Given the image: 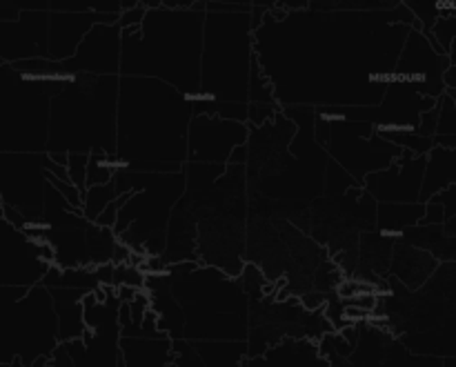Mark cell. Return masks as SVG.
Wrapping results in <instances>:
<instances>
[{
    "label": "cell",
    "instance_id": "obj_39",
    "mask_svg": "<svg viewBox=\"0 0 456 367\" xmlns=\"http://www.w3.org/2000/svg\"><path fill=\"white\" fill-rule=\"evenodd\" d=\"M444 367H456V356H448V359H444Z\"/></svg>",
    "mask_w": 456,
    "mask_h": 367
},
{
    "label": "cell",
    "instance_id": "obj_7",
    "mask_svg": "<svg viewBox=\"0 0 456 367\" xmlns=\"http://www.w3.org/2000/svg\"><path fill=\"white\" fill-rule=\"evenodd\" d=\"M120 76L71 74L49 98L47 154H101L116 160Z\"/></svg>",
    "mask_w": 456,
    "mask_h": 367
},
{
    "label": "cell",
    "instance_id": "obj_34",
    "mask_svg": "<svg viewBox=\"0 0 456 367\" xmlns=\"http://www.w3.org/2000/svg\"><path fill=\"white\" fill-rule=\"evenodd\" d=\"M279 9H285V12H297V9H305L310 4V0H276Z\"/></svg>",
    "mask_w": 456,
    "mask_h": 367
},
{
    "label": "cell",
    "instance_id": "obj_16",
    "mask_svg": "<svg viewBox=\"0 0 456 367\" xmlns=\"http://www.w3.org/2000/svg\"><path fill=\"white\" fill-rule=\"evenodd\" d=\"M426 172V156H417L403 150L387 167L368 174L363 190L377 203H419Z\"/></svg>",
    "mask_w": 456,
    "mask_h": 367
},
{
    "label": "cell",
    "instance_id": "obj_19",
    "mask_svg": "<svg viewBox=\"0 0 456 367\" xmlns=\"http://www.w3.org/2000/svg\"><path fill=\"white\" fill-rule=\"evenodd\" d=\"M439 267V261L426 249H419L405 241L396 239L387 276H395L408 290H419Z\"/></svg>",
    "mask_w": 456,
    "mask_h": 367
},
{
    "label": "cell",
    "instance_id": "obj_10",
    "mask_svg": "<svg viewBox=\"0 0 456 367\" xmlns=\"http://www.w3.org/2000/svg\"><path fill=\"white\" fill-rule=\"evenodd\" d=\"M120 298L105 285L83 298L85 334L62 343L74 367H120Z\"/></svg>",
    "mask_w": 456,
    "mask_h": 367
},
{
    "label": "cell",
    "instance_id": "obj_13",
    "mask_svg": "<svg viewBox=\"0 0 456 367\" xmlns=\"http://www.w3.org/2000/svg\"><path fill=\"white\" fill-rule=\"evenodd\" d=\"M120 367H172V338L156 328L151 307L142 316L129 314V306L120 301Z\"/></svg>",
    "mask_w": 456,
    "mask_h": 367
},
{
    "label": "cell",
    "instance_id": "obj_29",
    "mask_svg": "<svg viewBox=\"0 0 456 367\" xmlns=\"http://www.w3.org/2000/svg\"><path fill=\"white\" fill-rule=\"evenodd\" d=\"M401 3L408 4V9L414 13V18H417V22H419V27H421L423 34L430 36L436 18L441 16L439 0H401Z\"/></svg>",
    "mask_w": 456,
    "mask_h": 367
},
{
    "label": "cell",
    "instance_id": "obj_33",
    "mask_svg": "<svg viewBox=\"0 0 456 367\" xmlns=\"http://www.w3.org/2000/svg\"><path fill=\"white\" fill-rule=\"evenodd\" d=\"M439 223H445L444 205L435 203V200H428L426 214H423L421 218V225H439Z\"/></svg>",
    "mask_w": 456,
    "mask_h": 367
},
{
    "label": "cell",
    "instance_id": "obj_35",
    "mask_svg": "<svg viewBox=\"0 0 456 367\" xmlns=\"http://www.w3.org/2000/svg\"><path fill=\"white\" fill-rule=\"evenodd\" d=\"M325 355V359L330 361V365L332 367H350V363H347V356L338 355V352H332V350H321Z\"/></svg>",
    "mask_w": 456,
    "mask_h": 367
},
{
    "label": "cell",
    "instance_id": "obj_21",
    "mask_svg": "<svg viewBox=\"0 0 456 367\" xmlns=\"http://www.w3.org/2000/svg\"><path fill=\"white\" fill-rule=\"evenodd\" d=\"M401 241L414 245L419 249H426L439 263H456V236H450L444 230V223L439 225H412L399 234Z\"/></svg>",
    "mask_w": 456,
    "mask_h": 367
},
{
    "label": "cell",
    "instance_id": "obj_38",
    "mask_svg": "<svg viewBox=\"0 0 456 367\" xmlns=\"http://www.w3.org/2000/svg\"><path fill=\"white\" fill-rule=\"evenodd\" d=\"M138 3H142V4H145V7H159V4L163 3V0H138Z\"/></svg>",
    "mask_w": 456,
    "mask_h": 367
},
{
    "label": "cell",
    "instance_id": "obj_5",
    "mask_svg": "<svg viewBox=\"0 0 456 367\" xmlns=\"http://www.w3.org/2000/svg\"><path fill=\"white\" fill-rule=\"evenodd\" d=\"M249 12H205L200 89L187 96L194 114L248 123V87L254 61Z\"/></svg>",
    "mask_w": 456,
    "mask_h": 367
},
{
    "label": "cell",
    "instance_id": "obj_32",
    "mask_svg": "<svg viewBox=\"0 0 456 367\" xmlns=\"http://www.w3.org/2000/svg\"><path fill=\"white\" fill-rule=\"evenodd\" d=\"M430 200H435V203L444 205V209H445V221H448V218H452L454 214H456V185H450L448 190L439 192V194L432 196Z\"/></svg>",
    "mask_w": 456,
    "mask_h": 367
},
{
    "label": "cell",
    "instance_id": "obj_3",
    "mask_svg": "<svg viewBox=\"0 0 456 367\" xmlns=\"http://www.w3.org/2000/svg\"><path fill=\"white\" fill-rule=\"evenodd\" d=\"M194 116L190 98L150 76H120L116 165L136 172H181Z\"/></svg>",
    "mask_w": 456,
    "mask_h": 367
},
{
    "label": "cell",
    "instance_id": "obj_18",
    "mask_svg": "<svg viewBox=\"0 0 456 367\" xmlns=\"http://www.w3.org/2000/svg\"><path fill=\"white\" fill-rule=\"evenodd\" d=\"M240 367H332L312 338H283L256 356H245Z\"/></svg>",
    "mask_w": 456,
    "mask_h": 367
},
{
    "label": "cell",
    "instance_id": "obj_31",
    "mask_svg": "<svg viewBox=\"0 0 456 367\" xmlns=\"http://www.w3.org/2000/svg\"><path fill=\"white\" fill-rule=\"evenodd\" d=\"M145 12H147V7L142 3L134 4V7L123 9V12H120V16H118V27H120V29H127V27L141 25Z\"/></svg>",
    "mask_w": 456,
    "mask_h": 367
},
{
    "label": "cell",
    "instance_id": "obj_22",
    "mask_svg": "<svg viewBox=\"0 0 456 367\" xmlns=\"http://www.w3.org/2000/svg\"><path fill=\"white\" fill-rule=\"evenodd\" d=\"M426 214V203H377V230L399 236L408 227L419 225Z\"/></svg>",
    "mask_w": 456,
    "mask_h": 367
},
{
    "label": "cell",
    "instance_id": "obj_1",
    "mask_svg": "<svg viewBox=\"0 0 456 367\" xmlns=\"http://www.w3.org/2000/svg\"><path fill=\"white\" fill-rule=\"evenodd\" d=\"M412 27L401 0L365 12L276 7L254 29V52L281 107H374Z\"/></svg>",
    "mask_w": 456,
    "mask_h": 367
},
{
    "label": "cell",
    "instance_id": "obj_36",
    "mask_svg": "<svg viewBox=\"0 0 456 367\" xmlns=\"http://www.w3.org/2000/svg\"><path fill=\"white\" fill-rule=\"evenodd\" d=\"M444 83H445V89H452L456 92V62L448 67V71L444 74Z\"/></svg>",
    "mask_w": 456,
    "mask_h": 367
},
{
    "label": "cell",
    "instance_id": "obj_37",
    "mask_svg": "<svg viewBox=\"0 0 456 367\" xmlns=\"http://www.w3.org/2000/svg\"><path fill=\"white\" fill-rule=\"evenodd\" d=\"M444 230L448 232L450 236H456V214H454L452 218H448V221L444 223Z\"/></svg>",
    "mask_w": 456,
    "mask_h": 367
},
{
    "label": "cell",
    "instance_id": "obj_23",
    "mask_svg": "<svg viewBox=\"0 0 456 367\" xmlns=\"http://www.w3.org/2000/svg\"><path fill=\"white\" fill-rule=\"evenodd\" d=\"M203 367H240L248 341H190Z\"/></svg>",
    "mask_w": 456,
    "mask_h": 367
},
{
    "label": "cell",
    "instance_id": "obj_4",
    "mask_svg": "<svg viewBox=\"0 0 456 367\" xmlns=\"http://www.w3.org/2000/svg\"><path fill=\"white\" fill-rule=\"evenodd\" d=\"M205 9L147 7L141 25L120 29V76H150L185 96L200 89Z\"/></svg>",
    "mask_w": 456,
    "mask_h": 367
},
{
    "label": "cell",
    "instance_id": "obj_6",
    "mask_svg": "<svg viewBox=\"0 0 456 367\" xmlns=\"http://www.w3.org/2000/svg\"><path fill=\"white\" fill-rule=\"evenodd\" d=\"M386 283L377 294L374 321L417 355L456 356V263H439L419 290H408L395 276Z\"/></svg>",
    "mask_w": 456,
    "mask_h": 367
},
{
    "label": "cell",
    "instance_id": "obj_26",
    "mask_svg": "<svg viewBox=\"0 0 456 367\" xmlns=\"http://www.w3.org/2000/svg\"><path fill=\"white\" fill-rule=\"evenodd\" d=\"M254 102V105H274L281 107L274 98V87H272L270 78L263 74L261 65H258V58L254 53L252 61V71H249V87H248V105Z\"/></svg>",
    "mask_w": 456,
    "mask_h": 367
},
{
    "label": "cell",
    "instance_id": "obj_27",
    "mask_svg": "<svg viewBox=\"0 0 456 367\" xmlns=\"http://www.w3.org/2000/svg\"><path fill=\"white\" fill-rule=\"evenodd\" d=\"M47 12H94V13H120V0H49Z\"/></svg>",
    "mask_w": 456,
    "mask_h": 367
},
{
    "label": "cell",
    "instance_id": "obj_25",
    "mask_svg": "<svg viewBox=\"0 0 456 367\" xmlns=\"http://www.w3.org/2000/svg\"><path fill=\"white\" fill-rule=\"evenodd\" d=\"M116 187L114 181L102 183V185H89L87 190L83 192V203H80V212H83L85 218L96 223V218L101 216L102 209L116 199Z\"/></svg>",
    "mask_w": 456,
    "mask_h": 367
},
{
    "label": "cell",
    "instance_id": "obj_11",
    "mask_svg": "<svg viewBox=\"0 0 456 367\" xmlns=\"http://www.w3.org/2000/svg\"><path fill=\"white\" fill-rule=\"evenodd\" d=\"M22 69L29 74H98L120 76V27L118 22H98L85 34L76 52L65 61L34 58L22 62Z\"/></svg>",
    "mask_w": 456,
    "mask_h": 367
},
{
    "label": "cell",
    "instance_id": "obj_17",
    "mask_svg": "<svg viewBox=\"0 0 456 367\" xmlns=\"http://www.w3.org/2000/svg\"><path fill=\"white\" fill-rule=\"evenodd\" d=\"M120 13H94V12H49L47 22V58L65 61L89 29L98 22H118Z\"/></svg>",
    "mask_w": 456,
    "mask_h": 367
},
{
    "label": "cell",
    "instance_id": "obj_28",
    "mask_svg": "<svg viewBox=\"0 0 456 367\" xmlns=\"http://www.w3.org/2000/svg\"><path fill=\"white\" fill-rule=\"evenodd\" d=\"M116 160L111 156L101 154V151H94L87 159V176H85V183L89 185H102V183H110L114 178L116 172Z\"/></svg>",
    "mask_w": 456,
    "mask_h": 367
},
{
    "label": "cell",
    "instance_id": "obj_2",
    "mask_svg": "<svg viewBox=\"0 0 456 367\" xmlns=\"http://www.w3.org/2000/svg\"><path fill=\"white\" fill-rule=\"evenodd\" d=\"M156 328L172 341H248V292L240 276L187 261L145 272Z\"/></svg>",
    "mask_w": 456,
    "mask_h": 367
},
{
    "label": "cell",
    "instance_id": "obj_8",
    "mask_svg": "<svg viewBox=\"0 0 456 367\" xmlns=\"http://www.w3.org/2000/svg\"><path fill=\"white\" fill-rule=\"evenodd\" d=\"M116 194H125L111 232L116 239L145 258L160 257L167 241V225L174 205L185 192L181 172H136L116 167Z\"/></svg>",
    "mask_w": 456,
    "mask_h": 367
},
{
    "label": "cell",
    "instance_id": "obj_12",
    "mask_svg": "<svg viewBox=\"0 0 456 367\" xmlns=\"http://www.w3.org/2000/svg\"><path fill=\"white\" fill-rule=\"evenodd\" d=\"M356 338L347 363L350 367H444L441 356L417 355L379 321H356Z\"/></svg>",
    "mask_w": 456,
    "mask_h": 367
},
{
    "label": "cell",
    "instance_id": "obj_20",
    "mask_svg": "<svg viewBox=\"0 0 456 367\" xmlns=\"http://www.w3.org/2000/svg\"><path fill=\"white\" fill-rule=\"evenodd\" d=\"M456 185V150L454 147L435 145L426 154V172L419 203H428L435 194Z\"/></svg>",
    "mask_w": 456,
    "mask_h": 367
},
{
    "label": "cell",
    "instance_id": "obj_14",
    "mask_svg": "<svg viewBox=\"0 0 456 367\" xmlns=\"http://www.w3.org/2000/svg\"><path fill=\"white\" fill-rule=\"evenodd\" d=\"M450 65L452 62H450L448 53L436 52L432 47L430 38L419 27H412L399 53L392 78L403 80L410 87L417 89L419 94L436 101L445 94L444 74L448 71Z\"/></svg>",
    "mask_w": 456,
    "mask_h": 367
},
{
    "label": "cell",
    "instance_id": "obj_15",
    "mask_svg": "<svg viewBox=\"0 0 456 367\" xmlns=\"http://www.w3.org/2000/svg\"><path fill=\"white\" fill-rule=\"evenodd\" d=\"M249 138V125L221 116L194 114L187 132V160L190 163L227 165L232 151L245 145Z\"/></svg>",
    "mask_w": 456,
    "mask_h": 367
},
{
    "label": "cell",
    "instance_id": "obj_30",
    "mask_svg": "<svg viewBox=\"0 0 456 367\" xmlns=\"http://www.w3.org/2000/svg\"><path fill=\"white\" fill-rule=\"evenodd\" d=\"M87 159L89 154H67V174H69V181L80 190V194L87 190V183H85V176H87Z\"/></svg>",
    "mask_w": 456,
    "mask_h": 367
},
{
    "label": "cell",
    "instance_id": "obj_9",
    "mask_svg": "<svg viewBox=\"0 0 456 367\" xmlns=\"http://www.w3.org/2000/svg\"><path fill=\"white\" fill-rule=\"evenodd\" d=\"M314 136L330 159L341 165L356 183L363 185L368 174L387 167L403 154L399 145L386 141L377 127L365 120H350L343 116L314 110Z\"/></svg>",
    "mask_w": 456,
    "mask_h": 367
},
{
    "label": "cell",
    "instance_id": "obj_24",
    "mask_svg": "<svg viewBox=\"0 0 456 367\" xmlns=\"http://www.w3.org/2000/svg\"><path fill=\"white\" fill-rule=\"evenodd\" d=\"M439 107V120H436L435 145L454 147L456 150V101L448 92L436 98Z\"/></svg>",
    "mask_w": 456,
    "mask_h": 367
}]
</instances>
